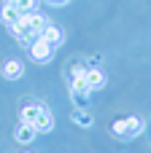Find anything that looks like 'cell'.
Listing matches in <instances>:
<instances>
[{
    "instance_id": "cell-1",
    "label": "cell",
    "mask_w": 151,
    "mask_h": 153,
    "mask_svg": "<svg viewBox=\"0 0 151 153\" xmlns=\"http://www.w3.org/2000/svg\"><path fill=\"white\" fill-rule=\"evenodd\" d=\"M27 54H30V59H32V62H49V59L54 56V46H51V43H46L43 38H38V40L27 48Z\"/></svg>"
},
{
    "instance_id": "cell-2",
    "label": "cell",
    "mask_w": 151,
    "mask_h": 153,
    "mask_svg": "<svg viewBox=\"0 0 151 153\" xmlns=\"http://www.w3.org/2000/svg\"><path fill=\"white\" fill-rule=\"evenodd\" d=\"M0 73H3L5 81H19V78L24 75V65H22L19 59H5L3 67H0Z\"/></svg>"
},
{
    "instance_id": "cell-3",
    "label": "cell",
    "mask_w": 151,
    "mask_h": 153,
    "mask_svg": "<svg viewBox=\"0 0 151 153\" xmlns=\"http://www.w3.org/2000/svg\"><path fill=\"white\" fill-rule=\"evenodd\" d=\"M41 38H43L46 43H51L54 48H59V46H62V40H65V32H62L57 24H51V22H49V24L41 30Z\"/></svg>"
},
{
    "instance_id": "cell-4",
    "label": "cell",
    "mask_w": 151,
    "mask_h": 153,
    "mask_svg": "<svg viewBox=\"0 0 151 153\" xmlns=\"http://www.w3.org/2000/svg\"><path fill=\"white\" fill-rule=\"evenodd\" d=\"M0 19H3V24H5V27L11 30V27H14V24H16L19 19H22V13L16 11V5H14V3L8 0V3H5V5L0 8Z\"/></svg>"
},
{
    "instance_id": "cell-5",
    "label": "cell",
    "mask_w": 151,
    "mask_h": 153,
    "mask_svg": "<svg viewBox=\"0 0 151 153\" xmlns=\"http://www.w3.org/2000/svg\"><path fill=\"white\" fill-rule=\"evenodd\" d=\"M86 83H89V91H100L105 86V73L100 67H89L86 70Z\"/></svg>"
},
{
    "instance_id": "cell-6",
    "label": "cell",
    "mask_w": 151,
    "mask_h": 153,
    "mask_svg": "<svg viewBox=\"0 0 151 153\" xmlns=\"http://www.w3.org/2000/svg\"><path fill=\"white\" fill-rule=\"evenodd\" d=\"M41 113H43V105H41V102H32V105H24V108H22L19 118H22V124H30V126H32Z\"/></svg>"
},
{
    "instance_id": "cell-7",
    "label": "cell",
    "mask_w": 151,
    "mask_h": 153,
    "mask_svg": "<svg viewBox=\"0 0 151 153\" xmlns=\"http://www.w3.org/2000/svg\"><path fill=\"white\" fill-rule=\"evenodd\" d=\"M32 126H35V132H38V134H49V132L54 129V116H51V113L43 108V113L38 116V121H35Z\"/></svg>"
},
{
    "instance_id": "cell-8",
    "label": "cell",
    "mask_w": 151,
    "mask_h": 153,
    "mask_svg": "<svg viewBox=\"0 0 151 153\" xmlns=\"http://www.w3.org/2000/svg\"><path fill=\"white\" fill-rule=\"evenodd\" d=\"M16 143L19 145H30L35 137H38V132H35V126H30V124H19V129H16Z\"/></svg>"
},
{
    "instance_id": "cell-9",
    "label": "cell",
    "mask_w": 151,
    "mask_h": 153,
    "mask_svg": "<svg viewBox=\"0 0 151 153\" xmlns=\"http://www.w3.org/2000/svg\"><path fill=\"white\" fill-rule=\"evenodd\" d=\"M124 124H127V129H124V140H132V137H138V134L143 132V121H140L138 116L124 118Z\"/></svg>"
},
{
    "instance_id": "cell-10",
    "label": "cell",
    "mask_w": 151,
    "mask_h": 153,
    "mask_svg": "<svg viewBox=\"0 0 151 153\" xmlns=\"http://www.w3.org/2000/svg\"><path fill=\"white\" fill-rule=\"evenodd\" d=\"M24 22H27V27H32V30H35L38 35H41V30H43V27L49 24V19H46V16L41 13V11H35V13H24Z\"/></svg>"
},
{
    "instance_id": "cell-11",
    "label": "cell",
    "mask_w": 151,
    "mask_h": 153,
    "mask_svg": "<svg viewBox=\"0 0 151 153\" xmlns=\"http://www.w3.org/2000/svg\"><path fill=\"white\" fill-rule=\"evenodd\" d=\"M11 3H14V5H16V11L24 16V13H35L41 0H11Z\"/></svg>"
},
{
    "instance_id": "cell-12",
    "label": "cell",
    "mask_w": 151,
    "mask_h": 153,
    "mask_svg": "<svg viewBox=\"0 0 151 153\" xmlns=\"http://www.w3.org/2000/svg\"><path fill=\"white\" fill-rule=\"evenodd\" d=\"M73 121H76L78 126H92V116H89V110H86V108H76Z\"/></svg>"
},
{
    "instance_id": "cell-13",
    "label": "cell",
    "mask_w": 151,
    "mask_h": 153,
    "mask_svg": "<svg viewBox=\"0 0 151 153\" xmlns=\"http://www.w3.org/2000/svg\"><path fill=\"white\" fill-rule=\"evenodd\" d=\"M124 129H127V124H124V118H119V121H113L111 124V132L119 137V140H124Z\"/></svg>"
},
{
    "instance_id": "cell-14",
    "label": "cell",
    "mask_w": 151,
    "mask_h": 153,
    "mask_svg": "<svg viewBox=\"0 0 151 153\" xmlns=\"http://www.w3.org/2000/svg\"><path fill=\"white\" fill-rule=\"evenodd\" d=\"M46 3H49V5H57V8H62V5H68L70 0H46Z\"/></svg>"
},
{
    "instance_id": "cell-15",
    "label": "cell",
    "mask_w": 151,
    "mask_h": 153,
    "mask_svg": "<svg viewBox=\"0 0 151 153\" xmlns=\"http://www.w3.org/2000/svg\"><path fill=\"white\" fill-rule=\"evenodd\" d=\"M24 153H30V151H24Z\"/></svg>"
}]
</instances>
